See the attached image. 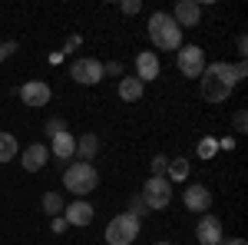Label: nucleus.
<instances>
[{
  "mask_svg": "<svg viewBox=\"0 0 248 245\" xmlns=\"http://www.w3.org/2000/svg\"><path fill=\"white\" fill-rule=\"evenodd\" d=\"M70 76L77 80L79 86H96L106 73H103V63L96 57H79V60L70 63Z\"/></svg>",
  "mask_w": 248,
  "mask_h": 245,
  "instance_id": "0eeeda50",
  "label": "nucleus"
},
{
  "mask_svg": "<svg viewBox=\"0 0 248 245\" xmlns=\"http://www.w3.org/2000/svg\"><path fill=\"white\" fill-rule=\"evenodd\" d=\"M175 63H179V73L182 76L199 80L202 70H205V53H202V47H195V43H182V47L175 50Z\"/></svg>",
  "mask_w": 248,
  "mask_h": 245,
  "instance_id": "423d86ee",
  "label": "nucleus"
},
{
  "mask_svg": "<svg viewBox=\"0 0 248 245\" xmlns=\"http://www.w3.org/2000/svg\"><path fill=\"white\" fill-rule=\"evenodd\" d=\"M63 186L70 189L73 196H90L96 186H99V172L93 169V163H66L63 169Z\"/></svg>",
  "mask_w": 248,
  "mask_h": 245,
  "instance_id": "7ed1b4c3",
  "label": "nucleus"
},
{
  "mask_svg": "<svg viewBox=\"0 0 248 245\" xmlns=\"http://www.w3.org/2000/svg\"><path fill=\"white\" fill-rule=\"evenodd\" d=\"M96 209L86 202V199H77V202H70V206L63 209V219H66V226H77V229H86L93 222Z\"/></svg>",
  "mask_w": 248,
  "mask_h": 245,
  "instance_id": "9d476101",
  "label": "nucleus"
},
{
  "mask_svg": "<svg viewBox=\"0 0 248 245\" xmlns=\"http://www.w3.org/2000/svg\"><path fill=\"white\" fill-rule=\"evenodd\" d=\"M199 93L205 103H225L232 96V90L238 86V80L232 73V63H205V70L199 76Z\"/></svg>",
  "mask_w": 248,
  "mask_h": 245,
  "instance_id": "f257e3e1",
  "label": "nucleus"
},
{
  "mask_svg": "<svg viewBox=\"0 0 248 245\" xmlns=\"http://www.w3.org/2000/svg\"><path fill=\"white\" fill-rule=\"evenodd\" d=\"M222 239H225V235H222V219L205 212V215L199 219V226H195V242L199 245H218Z\"/></svg>",
  "mask_w": 248,
  "mask_h": 245,
  "instance_id": "6e6552de",
  "label": "nucleus"
},
{
  "mask_svg": "<svg viewBox=\"0 0 248 245\" xmlns=\"http://www.w3.org/2000/svg\"><path fill=\"white\" fill-rule=\"evenodd\" d=\"M218 245H248V242H245V239H222Z\"/></svg>",
  "mask_w": 248,
  "mask_h": 245,
  "instance_id": "2f4dec72",
  "label": "nucleus"
},
{
  "mask_svg": "<svg viewBox=\"0 0 248 245\" xmlns=\"http://www.w3.org/2000/svg\"><path fill=\"white\" fill-rule=\"evenodd\" d=\"M159 57L155 53H149V50H142V53H136V80L146 86V83H153L155 76H159Z\"/></svg>",
  "mask_w": 248,
  "mask_h": 245,
  "instance_id": "4468645a",
  "label": "nucleus"
},
{
  "mask_svg": "<svg viewBox=\"0 0 248 245\" xmlns=\"http://www.w3.org/2000/svg\"><path fill=\"white\" fill-rule=\"evenodd\" d=\"M43 132L53 139V136H60V132H66V123L60 119V116H53V119H46V126H43Z\"/></svg>",
  "mask_w": 248,
  "mask_h": 245,
  "instance_id": "4be33fe9",
  "label": "nucleus"
},
{
  "mask_svg": "<svg viewBox=\"0 0 248 245\" xmlns=\"http://www.w3.org/2000/svg\"><path fill=\"white\" fill-rule=\"evenodd\" d=\"M166 176H169V182H186V179H189V159H182V156L169 159V169H166Z\"/></svg>",
  "mask_w": 248,
  "mask_h": 245,
  "instance_id": "6ab92c4d",
  "label": "nucleus"
},
{
  "mask_svg": "<svg viewBox=\"0 0 248 245\" xmlns=\"http://www.w3.org/2000/svg\"><path fill=\"white\" fill-rule=\"evenodd\" d=\"M235 47H238V53H242V57L248 53V40H245V33H238V40H235Z\"/></svg>",
  "mask_w": 248,
  "mask_h": 245,
  "instance_id": "c756f323",
  "label": "nucleus"
},
{
  "mask_svg": "<svg viewBox=\"0 0 248 245\" xmlns=\"http://www.w3.org/2000/svg\"><path fill=\"white\" fill-rule=\"evenodd\" d=\"M20 163H23V169H27V172H40L46 163H50V149H46V143H33V146H27V149L20 152Z\"/></svg>",
  "mask_w": 248,
  "mask_h": 245,
  "instance_id": "ddd939ff",
  "label": "nucleus"
},
{
  "mask_svg": "<svg viewBox=\"0 0 248 245\" xmlns=\"http://www.w3.org/2000/svg\"><path fill=\"white\" fill-rule=\"evenodd\" d=\"M17 159V136L14 132H0V163Z\"/></svg>",
  "mask_w": 248,
  "mask_h": 245,
  "instance_id": "aec40b11",
  "label": "nucleus"
},
{
  "mask_svg": "<svg viewBox=\"0 0 248 245\" xmlns=\"http://www.w3.org/2000/svg\"><path fill=\"white\" fill-rule=\"evenodd\" d=\"M50 229H53V232H57V235H60V232H66V229H70V226H66V219H63V215H57V219L50 222Z\"/></svg>",
  "mask_w": 248,
  "mask_h": 245,
  "instance_id": "c85d7f7f",
  "label": "nucleus"
},
{
  "mask_svg": "<svg viewBox=\"0 0 248 245\" xmlns=\"http://www.w3.org/2000/svg\"><path fill=\"white\" fill-rule=\"evenodd\" d=\"M169 17L175 20L179 30H182V27H199V20H202V7H199L195 0H179Z\"/></svg>",
  "mask_w": 248,
  "mask_h": 245,
  "instance_id": "9b49d317",
  "label": "nucleus"
},
{
  "mask_svg": "<svg viewBox=\"0 0 248 245\" xmlns=\"http://www.w3.org/2000/svg\"><path fill=\"white\" fill-rule=\"evenodd\" d=\"M155 245H172V242H155Z\"/></svg>",
  "mask_w": 248,
  "mask_h": 245,
  "instance_id": "473e14b6",
  "label": "nucleus"
},
{
  "mask_svg": "<svg viewBox=\"0 0 248 245\" xmlns=\"http://www.w3.org/2000/svg\"><path fill=\"white\" fill-rule=\"evenodd\" d=\"M215 143H218L222 149H235V139H232V136H225V139H215Z\"/></svg>",
  "mask_w": 248,
  "mask_h": 245,
  "instance_id": "7c9ffc66",
  "label": "nucleus"
},
{
  "mask_svg": "<svg viewBox=\"0 0 248 245\" xmlns=\"http://www.w3.org/2000/svg\"><path fill=\"white\" fill-rule=\"evenodd\" d=\"M103 73H109V76H123V66H119V63H103Z\"/></svg>",
  "mask_w": 248,
  "mask_h": 245,
  "instance_id": "cd10ccee",
  "label": "nucleus"
},
{
  "mask_svg": "<svg viewBox=\"0 0 248 245\" xmlns=\"http://www.w3.org/2000/svg\"><path fill=\"white\" fill-rule=\"evenodd\" d=\"M40 209H43V215L57 219V215H63L66 202H63V196H60V192H43V199H40Z\"/></svg>",
  "mask_w": 248,
  "mask_h": 245,
  "instance_id": "a211bd4d",
  "label": "nucleus"
},
{
  "mask_svg": "<svg viewBox=\"0 0 248 245\" xmlns=\"http://www.w3.org/2000/svg\"><path fill=\"white\" fill-rule=\"evenodd\" d=\"M215 149H218V143H215L212 136L199 139V156H202V159H212V156H215Z\"/></svg>",
  "mask_w": 248,
  "mask_h": 245,
  "instance_id": "412c9836",
  "label": "nucleus"
},
{
  "mask_svg": "<svg viewBox=\"0 0 248 245\" xmlns=\"http://www.w3.org/2000/svg\"><path fill=\"white\" fill-rule=\"evenodd\" d=\"M116 93H119V99H126V103H136V99L142 96V83H139L136 76H119Z\"/></svg>",
  "mask_w": 248,
  "mask_h": 245,
  "instance_id": "f3484780",
  "label": "nucleus"
},
{
  "mask_svg": "<svg viewBox=\"0 0 248 245\" xmlns=\"http://www.w3.org/2000/svg\"><path fill=\"white\" fill-rule=\"evenodd\" d=\"M50 96H53V90H50L43 80H30V83H23V86H20V99H23V106H33V110L46 106V103H50Z\"/></svg>",
  "mask_w": 248,
  "mask_h": 245,
  "instance_id": "1a4fd4ad",
  "label": "nucleus"
},
{
  "mask_svg": "<svg viewBox=\"0 0 248 245\" xmlns=\"http://www.w3.org/2000/svg\"><path fill=\"white\" fill-rule=\"evenodd\" d=\"M129 215H136V219L149 215V209H146V202H142V199H133V209H129Z\"/></svg>",
  "mask_w": 248,
  "mask_h": 245,
  "instance_id": "a878e982",
  "label": "nucleus"
},
{
  "mask_svg": "<svg viewBox=\"0 0 248 245\" xmlns=\"http://www.w3.org/2000/svg\"><path fill=\"white\" fill-rule=\"evenodd\" d=\"M96 152H99V136L96 132H83L77 139V156L79 163H90V159H96Z\"/></svg>",
  "mask_w": 248,
  "mask_h": 245,
  "instance_id": "dca6fc26",
  "label": "nucleus"
},
{
  "mask_svg": "<svg viewBox=\"0 0 248 245\" xmlns=\"http://www.w3.org/2000/svg\"><path fill=\"white\" fill-rule=\"evenodd\" d=\"M149 40H153L155 50H179L182 47V30L175 27V20L166 14V10H159L149 17Z\"/></svg>",
  "mask_w": 248,
  "mask_h": 245,
  "instance_id": "f03ea898",
  "label": "nucleus"
},
{
  "mask_svg": "<svg viewBox=\"0 0 248 245\" xmlns=\"http://www.w3.org/2000/svg\"><path fill=\"white\" fill-rule=\"evenodd\" d=\"M169 169V156H153V176H166Z\"/></svg>",
  "mask_w": 248,
  "mask_h": 245,
  "instance_id": "b1692460",
  "label": "nucleus"
},
{
  "mask_svg": "<svg viewBox=\"0 0 248 245\" xmlns=\"http://www.w3.org/2000/svg\"><path fill=\"white\" fill-rule=\"evenodd\" d=\"M232 126H235V132H245V130H248V113H245V110H235V116H232Z\"/></svg>",
  "mask_w": 248,
  "mask_h": 245,
  "instance_id": "5701e85b",
  "label": "nucleus"
},
{
  "mask_svg": "<svg viewBox=\"0 0 248 245\" xmlns=\"http://www.w3.org/2000/svg\"><path fill=\"white\" fill-rule=\"evenodd\" d=\"M136 239H139V219L136 215L123 212V215L109 219V226H106V245H133Z\"/></svg>",
  "mask_w": 248,
  "mask_h": 245,
  "instance_id": "20e7f679",
  "label": "nucleus"
},
{
  "mask_svg": "<svg viewBox=\"0 0 248 245\" xmlns=\"http://www.w3.org/2000/svg\"><path fill=\"white\" fill-rule=\"evenodd\" d=\"M119 10H123L126 17H136V14L142 10V3H139V0H123V3H119Z\"/></svg>",
  "mask_w": 248,
  "mask_h": 245,
  "instance_id": "393cba45",
  "label": "nucleus"
},
{
  "mask_svg": "<svg viewBox=\"0 0 248 245\" xmlns=\"http://www.w3.org/2000/svg\"><path fill=\"white\" fill-rule=\"evenodd\" d=\"M10 53H17V43H14V40H7V43H0V63H3V60L10 57Z\"/></svg>",
  "mask_w": 248,
  "mask_h": 245,
  "instance_id": "bb28decb",
  "label": "nucleus"
},
{
  "mask_svg": "<svg viewBox=\"0 0 248 245\" xmlns=\"http://www.w3.org/2000/svg\"><path fill=\"white\" fill-rule=\"evenodd\" d=\"M46 149H50V156H57L60 163H70V159L77 156V136H73L70 130L60 132V136L50 139V146H46Z\"/></svg>",
  "mask_w": 248,
  "mask_h": 245,
  "instance_id": "2eb2a0df",
  "label": "nucleus"
},
{
  "mask_svg": "<svg viewBox=\"0 0 248 245\" xmlns=\"http://www.w3.org/2000/svg\"><path fill=\"white\" fill-rule=\"evenodd\" d=\"M182 202L189 212H199V215H205L212 209V192L205 186H186V196H182Z\"/></svg>",
  "mask_w": 248,
  "mask_h": 245,
  "instance_id": "f8f14e48",
  "label": "nucleus"
},
{
  "mask_svg": "<svg viewBox=\"0 0 248 245\" xmlns=\"http://www.w3.org/2000/svg\"><path fill=\"white\" fill-rule=\"evenodd\" d=\"M139 199L146 202V209H155V212H159V209H166L172 202V182L166 176H149Z\"/></svg>",
  "mask_w": 248,
  "mask_h": 245,
  "instance_id": "39448f33",
  "label": "nucleus"
}]
</instances>
